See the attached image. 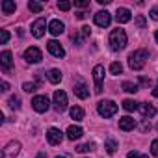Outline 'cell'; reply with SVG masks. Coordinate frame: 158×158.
<instances>
[{
	"mask_svg": "<svg viewBox=\"0 0 158 158\" xmlns=\"http://www.w3.org/2000/svg\"><path fill=\"white\" fill-rule=\"evenodd\" d=\"M110 48L114 50V52H119V50H123L125 47H127V32L125 30H121V28H115V30H112L110 32Z\"/></svg>",
	"mask_w": 158,
	"mask_h": 158,
	"instance_id": "6da1fadb",
	"label": "cell"
},
{
	"mask_svg": "<svg viewBox=\"0 0 158 158\" xmlns=\"http://www.w3.org/2000/svg\"><path fill=\"white\" fill-rule=\"evenodd\" d=\"M147 60H149V52L145 48H138L128 56V65H130L132 71H139V69H143Z\"/></svg>",
	"mask_w": 158,
	"mask_h": 158,
	"instance_id": "7a4b0ae2",
	"label": "cell"
},
{
	"mask_svg": "<svg viewBox=\"0 0 158 158\" xmlns=\"http://www.w3.org/2000/svg\"><path fill=\"white\" fill-rule=\"evenodd\" d=\"M97 112H99V115L101 117H112V115H115L117 114V104L114 102V101H101L99 104H97Z\"/></svg>",
	"mask_w": 158,
	"mask_h": 158,
	"instance_id": "3957f363",
	"label": "cell"
},
{
	"mask_svg": "<svg viewBox=\"0 0 158 158\" xmlns=\"http://www.w3.org/2000/svg\"><path fill=\"white\" fill-rule=\"evenodd\" d=\"M102 80H104V67L95 65L93 67V82H95V93L97 95L102 93Z\"/></svg>",
	"mask_w": 158,
	"mask_h": 158,
	"instance_id": "277c9868",
	"label": "cell"
},
{
	"mask_svg": "<svg viewBox=\"0 0 158 158\" xmlns=\"http://www.w3.org/2000/svg\"><path fill=\"white\" fill-rule=\"evenodd\" d=\"M54 110H56L58 114H61V112L67 110V95H65V91H61V89L54 91Z\"/></svg>",
	"mask_w": 158,
	"mask_h": 158,
	"instance_id": "5b68a950",
	"label": "cell"
},
{
	"mask_svg": "<svg viewBox=\"0 0 158 158\" xmlns=\"http://www.w3.org/2000/svg\"><path fill=\"white\" fill-rule=\"evenodd\" d=\"M48 106H50V102H48V99L45 95H35L32 99V108L35 112H39V114H45L48 110Z\"/></svg>",
	"mask_w": 158,
	"mask_h": 158,
	"instance_id": "8992f818",
	"label": "cell"
},
{
	"mask_svg": "<svg viewBox=\"0 0 158 158\" xmlns=\"http://www.w3.org/2000/svg\"><path fill=\"white\" fill-rule=\"evenodd\" d=\"M74 95L78 97V99H88L89 97V89H88V86H86V82L82 80V78H74Z\"/></svg>",
	"mask_w": 158,
	"mask_h": 158,
	"instance_id": "52a82bcc",
	"label": "cell"
},
{
	"mask_svg": "<svg viewBox=\"0 0 158 158\" xmlns=\"http://www.w3.org/2000/svg\"><path fill=\"white\" fill-rule=\"evenodd\" d=\"M89 35H91V28H89V26H82L78 32H74V34L71 35V39L74 41V45L82 47V45H84V41H86Z\"/></svg>",
	"mask_w": 158,
	"mask_h": 158,
	"instance_id": "ba28073f",
	"label": "cell"
},
{
	"mask_svg": "<svg viewBox=\"0 0 158 158\" xmlns=\"http://www.w3.org/2000/svg\"><path fill=\"white\" fill-rule=\"evenodd\" d=\"M24 60H26L28 63H39V61L43 60V52H41L37 47H28V48L24 50Z\"/></svg>",
	"mask_w": 158,
	"mask_h": 158,
	"instance_id": "9c48e42d",
	"label": "cell"
},
{
	"mask_svg": "<svg viewBox=\"0 0 158 158\" xmlns=\"http://www.w3.org/2000/svg\"><path fill=\"white\" fill-rule=\"evenodd\" d=\"M32 35L34 37H43L45 35V30H47V21H45V17H39V19H35L34 23H32Z\"/></svg>",
	"mask_w": 158,
	"mask_h": 158,
	"instance_id": "30bf717a",
	"label": "cell"
},
{
	"mask_svg": "<svg viewBox=\"0 0 158 158\" xmlns=\"http://www.w3.org/2000/svg\"><path fill=\"white\" fill-rule=\"evenodd\" d=\"M19 152H21V143L19 141H10L2 151V158H17Z\"/></svg>",
	"mask_w": 158,
	"mask_h": 158,
	"instance_id": "8fae6325",
	"label": "cell"
},
{
	"mask_svg": "<svg viewBox=\"0 0 158 158\" xmlns=\"http://www.w3.org/2000/svg\"><path fill=\"white\" fill-rule=\"evenodd\" d=\"M0 65H2L4 73H11V69H13V56H11L10 50H4L2 54H0Z\"/></svg>",
	"mask_w": 158,
	"mask_h": 158,
	"instance_id": "7c38bea8",
	"label": "cell"
},
{
	"mask_svg": "<svg viewBox=\"0 0 158 158\" xmlns=\"http://www.w3.org/2000/svg\"><path fill=\"white\" fill-rule=\"evenodd\" d=\"M47 50L54 56V58H63L65 56V50H63V47L56 41V39H50L48 43H47Z\"/></svg>",
	"mask_w": 158,
	"mask_h": 158,
	"instance_id": "4fadbf2b",
	"label": "cell"
},
{
	"mask_svg": "<svg viewBox=\"0 0 158 158\" xmlns=\"http://www.w3.org/2000/svg\"><path fill=\"white\" fill-rule=\"evenodd\" d=\"M61 139H63V132H61L60 128H48V132H47V141H48L50 145H60Z\"/></svg>",
	"mask_w": 158,
	"mask_h": 158,
	"instance_id": "5bb4252c",
	"label": "cell"
},
{
	"mask_svg": "<svg viewBox=\"0 0 158 158\" xmlns=\"http://www.w3.org/2000/svg\"><path fill=\"white\" fill-rule=\"evenodd\" d=\"M110 23H112V15H110L106 10H104V11L95 13V24H97V26L106 28V26H110Z\"/></svg>",
	"mask_w": 158,
	"mask_h": 158,
	"instance_id": "9a60e30c",
	"label": "cell"
},
{
	"mask_svg": "<svg viewBox=\"0 0 158 158\" xmlns=\"http://www.w3.org/2000/svg\"><path fill=\"white\" fill-rule=\"evenodd\" d=\"M139 112H141V115L145 117V119H151V117H154V114H156V108L152 106V104H149V102H139V108H138Z\"/></svg>",
	"mask_w": 158,
	"mask_h": 158,
	"instance_id": "2e32d148",
	"label": "cell"
},
{
	"mask_svg": "<svg viewBox=\"0 0 158 158\" xmlns=\"http://www.w3.org/2000/svg\"><path fill=\"white\" fill-rule=\"evenodd\" d=\"M115 19H117V23L125 24V23H128V21L132 19V13H130V10H127V8H117V11H115Z\"/></svg>",
	"mask_w": 158,
	"mask_h": 158,
	"instance_id": "e0dca14e",
	"label": "cell"
},
{
	"mask_svg": "<svg viewBox=\"0 0 158 158\" xmlns=\"http://www.w3.org/2000/svg\"><path fill=\"white\" fill-rule=\"evenodd\" d=\"M63 30H65V24H63L61 21L54 19V21L48 23V32H50L52 35H60V34H63Z\"/></svg>",
	"mask_w": 158,
	"mask_h": 158,
	"instance_id": "ac0fdd59",
	"label": "cell"
},
{
	"mask_svg": "<svg viewBox=\"0 0 158 158\" xmlns=\"http://www.w3.org/2000/svg\"><path fill=\"white\" fill-rule=\"evenodd\" d=\"M134 127H136V121H134L130 115H125V117H121V119H119V128H121V130L128 132V130H132Z\"/></svg>",
	"mask_w": 158,
	"mask_h": 158,
	"instance_id": "d6986e66",
	"label": "cell"
},
{
	"mask_svg": "<svg viewBox=\"0 0 158 158\" xmlns=\"http://www.w3.org/2000/svg\"><path fill=\"white\" fill-rule=\"evenodd\" d=\"M82 134H84V130H82L80 127L71 125V127L67 128V138H69L71 141H74V139H78V138H82Z\"/></svg>",
	"mask_w": 158,
	"mask_h": 158,
	"instance_id": "ffe728a7",
	"label": "cell"
},
{
	"mask_svg": "<svg viewBox=\"0 0 158 158\" xmlns=\"http://www.w3.org/2000/svg\"><path fill=\"white\" fill-rule=\"evenodd\" d=\"M0 8H2V13H4V15H11V13H15L17 4H15V2H11V0H4Z\"/></svg>",
	"mask_w": 158,
	"mask_h": 158,
	"instance_id": "44dd1931",
	"label": "cell"
},
{
	"mask_svg": "<svg viewBox=\"0 0 158 158\" xmlns=\"http://www.w3.org/2000/svg\"><path fill=\"white\" fill-rule=\"evenodd\" d=\"M48 82L50 84H60L61 82V71L60 69H50L48 71Z\"/></svg>",
	"mask_w": 158,
	"mask_h": 158,
	"instance_id": "7402d4cb",
	"label": "cell"
},
{
	"mask_svg": "<svg viewBox=\"0 0 158 158\" xmlns=\"http://www.w3.org/2000/svg\"><path fill=\"white\" fill-rule=\"evenodd\" d=\"M104 149H106L108 154H114V152L117 151V141H115L114 138H108V139L104 141Z\"/></svg>",
	"mask_w": 158,
	"mask_h": 158,
	"instance_id": "603a6c76",
	"label": "cell"
},
{
	"mask_svg": "<svg viewBox=\"0 0 158 158\" xmlns=\"http://www.w3.org/2000/svg\"><path fill=\"white\" fill-rule=\"evenodd\" d=\"M71 117H73L74 121H82V119H84V110H82L80 106H73V108H71Z\"/></svg>",
	"mask_w": 158,
	"mask_h": 158,
	"instance_id": "cb8c5ba5",
	"label": "cell"
},
{
	"mask_svg": "<svg viewBox=\"0 0 158 158\" xmlns=\"http://www.w3.org/2000/svg\"><path fill=\"white\" fill-rule=\"evenodd\" d=\"M121 88H123V91H127V93H136V91L139 89V86H138L136 82H128V80H125Z\"/></svg>",
	"mask_w": 158,
	"mask_h": 158,
	"instance_id": "d4e9b609",
	"label": "cell"
},
{
	"mask_svg": "<svg viewBox=\"0 0 158 158\" xmlns=\"http://www.w3.org/2000/svg\"><path fill=\"white\" fill-rule=\"evenodd\" d=\"M123 108H125L127 112H134V110L139 108V102H136V101H132V99H127V101H123Z\"/></svg>",
	"mask_w": 158,
	"mask_h": 158,
	"instance_id": "484cf974",
	"label": "cell"
},
{
	"mask_svg": "<svg viewBox=\"0 0 158 158\" xmlns=\"http://www.w3.org/2000/svg\"><path fill=\"white\" fill-rule=\"evenodd\" d=\"M8 106H10L11 110H19V108H21V97H19V95H11L10 101H8Z\"/></svg>",
	"mask_w": 158,
	"mask_h": 158,
	"instance_id": "4316f807",
	"label": "cell"
},
{
	"mask_svg": "<svg viewBox=\"0 0 158 158\" xmlns=\"http://www.w3.org/2000/svg\"><path fill=\"white\" fill-rule=\"evenodd\" d=\"M28 10L34 11V13H41V11H43V4H39V2H32V0H30V2H28Z\"/></svg>",
	"mask_w": 158,
	"mask_h": 158,
	"instance_id": "83f0119b",
	"label": "cell"
},
{
	"mask_svg": "<svg viewBox=\"0 0 158 158\" xmlns=\"http://www.w3.org/2000/svg\"><path fill=\"white\" fill-rule=\"evenodd\" d=\"M110 73H112V74H115V76H117V74H121V73H123V65H121L119 61H114V63L110 65Z\"/></svg>",
	"mask_w": 158,
	"mask_h": 158,
	"instance_id": "f1b7e54d",
	"label": "cell"
},
{
	"mask_svg": "<svg viewBox=\"0 0 158 158\" xmlns=\"http://www.w3.org/2000/svg\"><path fill=\"white\" fill-rule=\"evenodd\" d=\"M93 149H95V145H93V143H84V145H78V147H76V151H78V152H91Z\"/></svg>",
	"mask_w": 158,
	"mask_h": 158,
	"instance_id": "f546056e",
	"label": "cell"
},
{
	"mask_svg": "<svg viewBox=\"0 0 158 158\" xmlns=\"http://www.w3.org/2000/svg\"><path fill=\"white\" fill-rule=\"evenodd\" d=\"M23 89H24L26 93H34V91L37 89V84H34V82H26V84H23Z\"/></svg>",
	"mask_w": 158,
	"mask_h": 158,
	"instance_id": "4dcf8cb0",
	"label": "cell"
},
{
	"mask_svg": "<svg viewBox=\"0 0 158 158\" xmlns=\"http://www.w3.org/2000/svg\"><path fill=\"white\" fill-rule=\"evenodd\" d=\"M134 23H136V26H138V28H145V26H147V21H145V17H143V15H138V17L134 19Z\"/></svg>",
	"mask_w": 158,
	"mask_h": 158,
	"instance_id": "1f68e13d",
	"label": "cell"
},
{
	"mask_svg": "<svg viewBox=\"0 0 158 158\" xmlns=\"http://www.w3.org/2000/svg\"><path fill=\"white\" fill-rule=\"evenodd\" d=\"M8 41H10V32L8 30H0V43L6 45Z\"/></svg>",
	"mask_w": 158,
	"mask_h": 158,
	"instance_id": "d6a6232c",
	"label": "cell"
},
{
	"mask_svg": "<svg viewBox=\"0 0 158 158\" xmlns=\"http://www.w3.org/2000/svg\"><path fill=\"white\" fill-rule=\"evenodd\" d=\"M58 8H60L61 11H69V10L73 8V2H58Z\"/></svg>",
	"mask_w": 158,
	"mask_h": 158,
	"instance_id": "836d02e7",
	"label": "cell"
},
{
	"mask_svg": "<svg viewBox=\"0 0 158 158\" xmlns=\"http://www.w3.org/2000/svg\"><path fill=\"white\" fill-rule=\"evenodd\" d=\"M151 154H152V156H158V139H154V141L151 143Z\"/></svg>",
	"mask_w": 158,
	"mask_h": 158,
	"instance_id": "e575fe53",
	"label": "cell"
},
{
	"mask_svg": "<svg viewBox=\"0 0 158 158\" xmlns=\"http://www.w3.org/2000/svg\"><path fill=\"white\" fill-rule=\"evenodd\" d=\"M74 8H89V0H78L74 2Z\"/></svg>",
	"mask_w": 158,
	"mask_h": 158,
	"instance_id": "d590c367",
	"label": "cell"
},
{
	"mask_svg": "<svg viewBox=\"0 0 158 158\" xmlns=\"http://www.w3.org/2000/svg\"><path fill=\"white\" fill-rule=\"evenodd\" d=\"M127 156H128V158H149L147 154H139V152H136V151H130Z\"/></svg>",
	"mask_w": 158,
	"mask_h": 158,
	"instance_id": "8d00e7d4",
	"label": "cell"
},
{
	"mask_svg": "<svg viewBox=\"0 0 158 158\" xmlns=\"http://www.w3.org/2000/svg\"><path fill=\"white\" fill-rule=\"evenodd\" d=\"M149 15H151V19H154V21H158V6H154V8H151V11H149Z\"/></svg>",
	"mask_w": 158,
	"mask_h": 158,
	"instance_id": "74e56055",
	"label": "cell"
},
{
	"mask_svg": "<svg viewBox=\"0 0 158 158\" xmlns=\"http://www.w3.org/2000/svg\"><path fill=\"white\" fill-rule=\"evenodd\" d=\"M139 84L141 86H151V80H149V78H145V76H141L139 78Z\"/></svg>",
	"mask_w": 158,
	"mask_h": 158,
	"instance_id": "f35d334b",
	"label": "cell"
},
{
	"mask_svg": "<svg viewBox=\"0 0 158 158\" xmlns=\"http://www.w3.org/2000/svg\"><path fill=\"white\" fill-rule=\"evenodd\" d=\"M8 89H10V84L6 80H2V91H8Z\"/></svg>",
	"mask_w": 158,
	"mask_h": 158,
	"instance_id": "ab89813d",
	"label": "cell"
},
{
	"mask_svg": "<svg viewBox=\"0 0 158 158\" xmlns=\"http://www.w3.org/2000/svg\"><path fill=\"white\" fill-rule=\"evenodd\" d=\"M151 128V123H147V119H145V123L141 125V130H149Z\"/></svg>",
	"mask_w": 158,
	"mask_h": 158,
	"instance_id": "60d3db41",
	"label": "cell"
},
{
	"mask_svg": "<svg viewBox=\"0 0 158 158\" xmlns=\"http://www.w3.org/2000/svg\"><path fill=\"white\" fill-rule=\"evenodd\" d=\"M152 97L158 99V80H156V86H154V89H152Z\"/></svg>",
	"mask_w": 158,
	"mask_h": 158,
	"instance_id": "b9f144b4",
	"label": "cell"
},
{
	"mask_svg": "<svg viewBox=\"0 0 158 158\" xmlns=\"http://www.w3.org/2000/svg\"><path fill=\"white\" fill-rule=\"evenodd\" d=\"M76 17H78V19H86V11H78Z\"/></svg>",
	"mask_w": 158,
	"mask_h": 158,
	"instance_id": "7bdbcfd3",
	"label": "cell"
},
{
	"mask_svg": "<svg viewBox=\"0 0 158 158\" xmlns=\"http://www.w3.org/2000/svg\"><path fill=\"white\" fill-rule=\"evenodd\" d=\"M110 2H112V0H99V4H101V6H108Z\"/></svg>",
	"mask_w": 158,
	"mask_h": 158,
	"instance_id": "ee69618b",
	"label": "cell"
},
{
	"mask_svg": "<svg viewBox=\"0 0 158 158\" xmlns=\"http://www.w3.org/2000/svg\"><path fill=\"white\" fill-rule=\"evenodd\" d=\"M37 158H47V154L45 152H37Z\"/></svg>",
	"mask_w": 158,
	"mask_h": 158,
	"instance_id": "f6af8a7d",
	"label": "cell"
},
{
	"mask_svg": "<svg viewBox=\"0 0 158 158\" xmlns=\"http://www.w3.org/2000/svg\"><path fill=\"white\" fill-rule=\"evenodd\" d=\"M154 41H156V43H158V30H156V32H154Z\"/></svg>",
	"mask_w": 158,
	"mask_h": 158,
	"instance_id": "bcb514c9",
	"label": "cell"
},
{
	"mask_svg": "<svg viewBox=\"0 0 158 158\" xmlns=\"http://www.w3.org/2000/svg\"><path fill=\"white\" fill-rule=\"evenodd\" d=\"M56 158H63V156H56Z\"/></svg>",
	"mask_w": 158,
	"mask_h": 158,
	"instance_id": "7dc6e473",
	"label": "cell"
}]
</instances>
